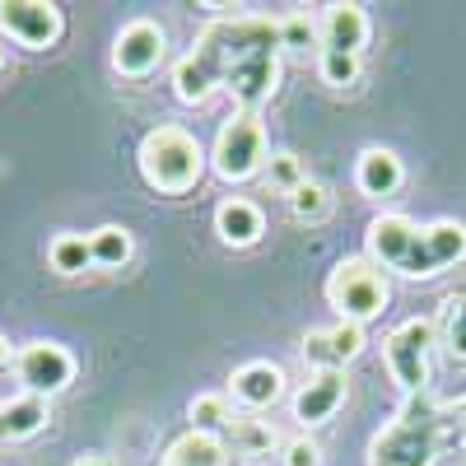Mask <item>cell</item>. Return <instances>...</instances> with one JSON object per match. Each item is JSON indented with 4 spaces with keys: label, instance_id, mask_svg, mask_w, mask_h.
Masks as SVG:
<instances>
[{
    "label": "cell",
    "instance_id": "1",
    "mask_svg": "<svg viewBox=\"0 0 466 466\" xmlns=\"http://www.w3.org/2000/svg\"><path fill=\"white\" fill-rule=\"evenodd\" d=\"M280 85V37L270 19L238 15L210 19L191 52L173 66V94L187 107H201L215 94H233L238 112H261Z\"/></svg>",
    "mask_w": 466,
    "mask_h": 466
},
{
    "label": "cell",
    "instance_id": "2",
    "mask_svg": "<svg viewBox=\"0 0 466 466\" xmlns=\"http://www.w3.org/2000/svg\"><path fill=\"white\" fill-rule=\"evenodd\" d=\"M439 457H448V434H443V401L434 392L406 397L401 410L369 443V466H434Z\"/></svg>",
    "mask_w": 466,
    "mask_h": 466
},
{
    "label": "cell",
    "instance_id": "3",
    "mask_svg": "<svg viewBox=\"0 0 466 466\" xmlns=\"http://www.w3.org/2000/svg\"><path fill=\"white\" fill-rule=\"evenodd\" d=\"M136 164H140L145 187H154L159 197H187V191H197V182L206 177L210 154L197 140V131L164 122V127L145 131V140L136 149Z\"/></svg>",
    "mask_w": 466,
    "mask_h": 466
},
{
    "label": "cell",
    "instance_id": "4",
    "mask_svg": "<svg viewBox=\"0 0 466 466\" xmlns=\"http://www.w3.org/2000/svg\"><path fill=\"white\" fill-rule=\"evenodd\" d=\"M322 294H327V303L336 308L340 322L364 327V322H373L382 308H387V299H392V285H387V276H382L369 257H340V261L331 266Z\"/></svg>",
    "mask_w": 466,
    "mask_h": 466
},
{
    "label": "cell",
    "instance_id": "5",
    "mask_svg": "<svg viewBox=\"0 0 466 466\" xmlns=\"http://www.w3.org/2000/svg\"><path fill=\"white\" fill-rule=\"evenodd\" d=\"M266 168V122L261 112H233L219 122V136L210 145V173L228 187L252 182Z\"/></svg>",
    "mask_w": 466,
    "mask_h": 466
},
{
    "label": "cell",
    "instance_id": "6",
    "mask_svg": "<svg viewBox=\"0 0 466 466\" xmlns=\"http://www.w3.org/2000/svg\"><path fill=\"white\" fill-rule=\"evenodd\" d=\"M434 318H406L387 331L382 340V364L392 373V382L401 387L406 397L430 392V360H434Z\"/></svg>",
    "mask_w": 466,
    "mask_h": 466
},
{
    "label": "cell",
    "instance_id": "7",
    "mask_svg": "<svg viewBox=\"0 0 466 466\" xmlns=\"http://www.w3.org/2000/svg\"><path fill=\"white\" fill-rule=\"evenodd\" d=\"M364 257L382 270H392L401 280H424V266H420V224L401 210H382L369 219L364 228Z\"/></svg>",
    "mask_w": 466,
    "mask_h": 466
},
{
    "label": "cell",
    "instance_id": "8",
    "mask_svg": "<svg viewBox=\"0 0 466 466\" xmlns=\"http://www.w3.org/2000/svg\"><path fill=\"white\" fill-rule=\"evenodd\" d=\"M75 373H80V360L56 340H28L15 350V378L28 397H47V401L61 397L75 382Z\"/></svg>",
    "mask_w": 466,
    "mask_h": 466
},
{
    "label": "cell",
    "instance_id": "9",
    "mask_svg": "<svg viewBox=\"0 0 466 466\" xmlns=\"http://www.w3.org/2000/svg\"><path fill=\"white\" fill-rule=\"evenodd\" d=\"M0 33L24 52H47L66 37V10L56 0H0Z\"/></svg>",
    "mask_w": 466,
    "mask_h": 466
},
{
    "label": "cell",
    "instance_id": "10",
    "mask_svg": "<svg viewBox=\"0 0 466 466\" xmlns=\"http://www.w3.org/2000/svg\"><path fill=\"white\" fill-rule=\"evenodd\" d=\"M168 61V33L159 19H127L112 37V70L122 80H149Z\"/></svg>",
    "mask_w": 466,
    "mask_h": 466
},
{
    "label": "cell",
    "instance_id": "11",
    "mask_svg": "<svg viewBox=\"0 0 466 466\" xmlns=\"http://www.w3.org/2000/svg\"><path fill=\"white\" fill-rule=\"evenodd\" d=\"M345 397H350L345 369H318V373H308L299 382V392L289 397V410H294V420L303 424V434H308V430H318V424L336 420V410L345 406Z\"/></svg>",
    "mask_w": 466,
    "mask_h": 466
},
{
    "label": "cell",
    "instance_id": "12",
    "mask_svg": "<svg viewBox=\"0 0 466 466\" xmlns=\"http://www.w3.org/2000/svg\"><path fill=\"white\" fill-rule=\"evenodd\" d=\"M285 369L280 364H270V360H248V364H238L228 373V401L238 406V410H248V415H261V410H270V406H280L285 401Z\"/></svg>",
    "mask_w": 466,
    "mask_h": 466
},
{
    "label": "cell",
    "instance_id": "13",
    "mask_svg": "<svg viewBox=\"0 0 466 466\" xmlns=\"http://www.w3.org/2000/svg\"><path fill=\"white\" fill-rule=\"evenodd\" d=\"M318 33H322V47L327 52L364 56L369 37H373V19H369L364 5H355V0H331V5H322Z\"/></svg>",
    "mask_w": 466,
    "mask_h": 466
},
{
    "label": "cell",
    "instance_id": "14",
    "mask_svg": "<svg viewBox=\"0 0 466 466\" xmlns=\"http://www.w3.org/2000/svg\"><path fill=\"white\" fill-rule=\"evenodd\" d=\"M466 261V224L461 219H434V224H420V266H424V280L443 276L448 266Z\"/></svg>",
    "mask_w": 466,
    "mask_h": 466
},
{
    "label": "cell",
    "instance_id": "15",
    "mask_svg": "<svg viewBox=\"0 0 466 466\" xmlns=\"http://www.w3.org/2000/svg\"><path fill=\"white\" fill-rule=\"evenodd\" d=\"M215 233H219V243L233 248V252H243V248H257L261 243V233H266V210L248 197H228L215 206Z\"/></svg>",
    "mask_w": 466,
    "mask_h": 466
},
{
    "label": "cell",
    "instance_id": "16",
    "mask_svg": "<svg viewBox=\"0 0 466 466\" xmlns=\"http://www.w3.org/2000/svg\"><path fill=\"white\" fill-rule=\"evenodd\" d=\"M401 182H406V168H401V159L387 145H369L355 159V187H360V197H369V201L397 197Z\"/></svg>",
    "mask_w": 466,
    "mask_h": 466
},
{
    "label": "cell",
    "instance_id": "17",
    "mask_svg": "<svg viewBox=\"0 0 466 466\" xmlns=\"http://www.w3.org/2000/svg\"><path fill=\"white\" fill-rule=\"evenodd\" d=\"M159 466H233L228 461V439L210 434V430H187L164 448Z\"/></svg>",
    "mask_w": 466,
    "mask_h": 466
},
{
    "label": "cell",
    "instance_id": "18",
    "mask_svg": "<svg viewBox=\"0 0 466 466\" xmlns=\"http://www.w3.org/2000/svg\"><path fill=\"white\" fill-rule=\"evenodd\" d=\"M47 424H52V401L47 397L19 392L15 401L0 406V439H5V443H24L33 434H43Z\"/></svg>",
    "mask_w": 466,
    "mask_h": 466
},
{
    "label": "cell",
    "instance_id": "19",
    "mask_svg": "<svg viewBox=\"0 0 466 466\" xmlns=\"http://www.w3.org/2000/svg\"><path fill=\"white\" fill-rule=\"evenodd\" d=\"M224 439L238 448V452H248V457H266V452L280 448V430H276V424L261 420V415H248V410H233L228 415Z\"/></svg>",
    "mask_w": 466,
    "mask_h": 466
},
{
    "label": "cell",
    "instance_id": "20",
    "mask_svg": "<svg viewBox=\"0 0 466 466\" xmlns=\"http://www.w3.org/2000/svg\"><path fill=\"white\" fill-rule=\"evenodd\" d=\"M434 336H439V350L452 364H466V294L443 299L439 318H434Z\"/></svg>",
    "mask_w": 466,
    "mask_h": 466
},
{
    "label": "cell",
    "instance_id": "21",
    "mask_svg": "<svg viewBox=\"0 0 466 466\" xmlns=\"http://www.w3.org/2000/svg\"><path fill=\"white\" fill-rule=\"evenodd\" d=\"M285 201H289L294 224H308V228H313V224H327V219H331V210H336V197H331V191H327L318 177H303Z\"/></svg>",
    "mask_w": 466,
    "mask_h": 466
},
{
    "label": "cell",
    "instance_id": "22",
    "mask_svg": "<svg viewBox=\"0 0 466 466\" xmlns=\"http://www.w3.org/2000/svg\"><path fill=\"white\" fill-rule=\"evenodd\" d=\"M89 252H94V266L122 270L136 257V238H131V228H122V224H103V228L89 233Z\"/></svg>",
    "mask_w": 466,
    "mask_h": 466
},
{
    "label": "cell",
    "instance_id": "23",
    "mask_svg": "<svg viewBox=\"0 0 466 466\" xmlns=\"http://www.w3.org/2000/svg\"><path fill=\"white\" fill-rule=\"evenodd\" d=\"M47 261H52L56 276H85V270H94L89 233H56L47 243Z\"/></svg>",
    "mask_w": 466,
    "mask_h": 466
},
{
    "label": "cell",
    "instance_id": "24",
    "mask_svg": "<svg viewBox=\"0 0 466 466\" xmlns=\"http://www.w3.org/2000/svg\"><path fill=\"white\" fill-rule=\"evenodd\" d=\"M276 37H280V52H313L322 43V33H318V19H308V10H289L280 24H276Z\"/></svg>",
    "mask_w": 466,
    "mask_h": 466
},
{
    "label": "cell",
    "instance_id": "25",
    "mask_svg": "<svg viewBox=\"0 0 466 466\" xmlns=\"http://www.w3.org/2000/svg\"><path fill=\"white\" fill-rule=\"evenodd\" d=\"M261 177H266V187H276L280 197H289V191L308 177V168H303V159H299L294 149H270V154H266Z\"/></svg>",
    "mask_w": 466,
    "mask_h": 466
},
{
    "label": "cell",
    "instance_id": "26",
    "mask_svg": "<svg viewBox=\"0 0 466 466\" xmlns=\"http://www.w3.org/2000/svg\"><path fill=\"white\" fill-rule=\"evenodd\" d=\"M228 397L224 392H201V397H191L187 401V420H191V430H210V434H224V424H228Z\"/></svg>",
    "mask_w": 466,
    "mask_h": 466
},
{
    "label": "cell",
    "instance_id": "27",
    "mask_svg": "<svg viewBox=\"0 0 466 466\" xmlns=\"http://www.w3.org/2000/svg\"><path fill=\"white\" fill-rule=\"evenodd\" d=\"M360 56H345V52H327L318 47V75H322V85L331 89H350V85H360Z\"/></svg>",
    "mask_w": 466,
    "mask_h": 466
},
{
    "label": "cell",
    "instance_id": "28",
    "mask_svg": "<svg viewBox=\"0 0 466 466\" xmlns=\"http://www.w3.org/2000/svg\"><path fill=\"white\" fill-rule=\"evenodd\" d=\"M327 345H331V364L336 369H345L350 360H360L364 355V327H355V322H336V327H327Z\"/></svg>",
    "mask_w": 466,
    "mask_h": 466
},
{
    "label": "cell",
    "instance_id": "29",
    "mask_svg": "<svg viewBox=\"0 0 466 466\" xmlns=\"http://www.w3.org/2000/svg\"><path fill=\"white\" fill-rule=\"evenodd\" d=\"M443 434H448V457L466 461V397L443 401Z\"/></svg>",
    "mask_w": 466,
    "mask_h": 466
},
{
    "label": "cell",
    "instance_id": "30",
    "mask_svg": "<svg viewBox=\"0 0 466 466\" xmlns=\"http://www.w3.org/2000/svg\"><path fill=\"white\" fill-rule=\"evenodd\" d=\"M280 461L285 466H322V443L313 434H294L280 443Z\"/></svg>",
    "mask_w": 466,
    "mask_h": 466
},
{
    "label": "cell",
    "instance_id": "31",
    "mask_svg": "<svg viewBox=\"0 0 466 466\" xmlns=\"http://www.w3.org/2000/svg\"><path fill=\"white\" fill-rule=\"evenodd\" d=\"M70 466H112V457H103V452H85V457H75Z\"/></svg>",
    "mask_w": 466,
    "mask_h": 466
},
{
    "label": "cell",
    "instance_id": "32",
    "mask_svg": "<svg viewBox=\"0 0 466 466\" xmlns=\"http://www.w3.org/2000/svg\"><path fill=\"white\" fill-rule=\"evenodd\" d=\"M5 364H15V345H10L5 331H0V369H5Z\"/></svg>",
    "mask_w": 466,
    "mask_h": 466
},
{
    "label": "cell",
    "instance_id": "33",
    "mask_svg": "<svg viewBox=\"0 0 466 466\" xmlns=\"http://www.w3.org/2000/svg\"><path fill=\"white\" fill-rule=\"evenodd\" d=\"M0 70H5V52H0Z\"/></svg>",
    "mask_w": 466,
    "mask_h": 466
}]
</instances>
